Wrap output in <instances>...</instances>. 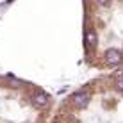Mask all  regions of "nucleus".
<instances>
[{"label": "nucleus", "mask_w": 123, "mask_h": 123, "mask_svg": "<svg viewBox=\"0 0 123 123\" xmlns=\"http://www.w3.org/2000/svg\"><path fill=\"white\" fill-rule=\"evenodd\" d=\"M104 59H105V62H107L109 66H118V64H121V61H123V54L116 48H107L105 54H104Z\"/></svg>", "instance_id": "nucleus-1"}, {"label": "nucleus", "mask_w": 123, "mask_h": 123, "mask_svg": "<svg viewBox=\"0 0 123 123\" xmlns=\"http://www.w3.org/2000/svg\"><path fill=\"white\" fill-rule=\"evenodd\" d=\"M89 100H91V95H89V93L79 91V93H75V95H73V105H75L77 109H84V107H87Z\"/></svg>", "instance_id": "nucleus-2"}, {"label": "nucleus", "mask_w": 123, "mask_h": 123, "mask_svg": "<svg viewBox=\"0 0 123 123\" xmlns=\"http://www.w3.org/2000/svg\"><path fill=\"white\" fill-rule=\"evenodd\" d=\"M32 104H34V107L43 109V107L48 105V96H46L45 93H36V95L32 96Z\"/></svg>", "instance_id": "nucleus-3"}, {"label": "nucleus", "mask_w": 123, "mask_h": 123, "mask_svg": "<svg viewBox=\"0 0 123 123\" xmlns=\"http://www.w3.org/2000/svg\"><path fill=\"white\" fill-rule=\"evenodd\" d=\"M84 43H86L87 48H93L96 43H98V37H96V34L93 29H87L86 32H84Z\"/></svg>", "instance_id": "nucleus-4"}, {"label": "nucleus", "mask_w": 123, "mask_h": 123, "mask_svg": "<svg viewBox=\"0 0 123 123\" xmlns=\"http://www.w3.org/2000/svg\"><path fill=\"white\" fill-rule=\"evenodd\" d=\"M114 84H116V89H118V91H123V75H120Z\"/></svg>", "instance_id": "nucleus-5"}]
</instances>
